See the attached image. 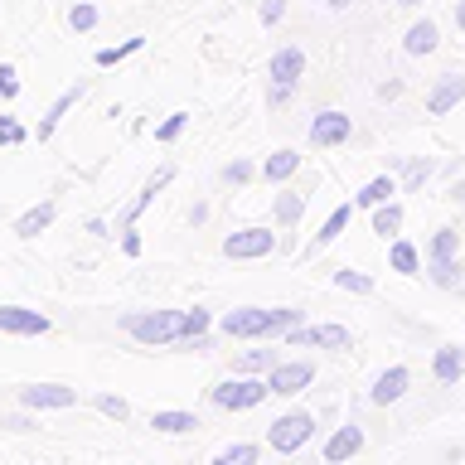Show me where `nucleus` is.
Returning <instances> with one entry per match:
<instances>
[{
  "instance_id": "f257e3e1",
  "label": "nucleus",
  "mask_w": 465,
  "mask_h": 465,
  "mask_svg": "<svg viewBox=\"0 0 465 465\" xmlns=\"http://www.w3.org/2000/svg\"><path fill=\"white\" fill-rule=\"evenodd\" d=\"M296 305H276V311H267V305H238V311H228L223 320H218V330L228 334V340H282L286 330L301 325Z\"/></svg>"
},
{
  "instance_id": "f03ea898",
  "label": "nucleus",
  "mask_w": 465,
  "mask_h": 465,
  "mask_svg": "<svg viewBox=\"0 0 465 465\" xmlns=\"http://www.w3.org/2000/svg\"><path fill=\"white\" fill-rule=\"evenodd\" d=\"M122 330L131 334L136 344H180L184 340V311H126L122 315Z\"/></svg>"
},
{
  "instance_id": "7ed1b4c3",
  "label": "nucleus",
  "mask_w": 465,
  "mask_h": 465,
  "mask_svg": "<svg viewBox=\"0 0 465 465\" xmlns=\"http://www.w3.org/2000/svg\"><path fill=\"white\" fill-rule=\"evenodd\" d=\"M272 398V383L257 373H238V378H223V383L209 388V402L223 407V412H252Z\"/></svg>"
},
{
  "instance_id": "20e7f679",
  "label": "nucleus",
  "mask_w": 465,
  "mask_h": 465,
  "mask_svg": "<svg viewBox=\"0 0 465 465\" xmlns=\"http://www.w3.org/2000/svg\"><path fill=\"white\" fill-rule=\"evenodd\" d=\"M311 436H315V417L311 412H286V417H276L267 427V446L276 450V456H296L301 446H311Z\"/></svg>"
},
{
  "instance_id": "39448f33",
  "label": "nucleus",
  "mask_w": 465,
  "mask_h": 465,
  "mask_svg": "<svg viewBox=\"0 0 465 465\" xmlns=\"http://www.w3.org/2000/svg\"><path fill=\"white\" fill-rule=\"evenodd\" d=\"M267 252H276V232L272 228H238V232L223 238V257L228 262H257Z\"/></svg>"
},
{
  "instance_id": "423d86ee",
  "label": "nucleus",
  "mask_w": 465,
  "mask_h": 465,
  "mask_svg": "<svg viewBox=\"0 0 465 465\" xmlns=\"http://www.w3.org/2000/svg\"><path fill=\"white\" fill-rule=\"evenodd\" d=\"M349 136H354V122H349V112H315L311 116V145L315 151H334V145H349Z\"/></svg>"
},
{
  "instance_id": "0eeeda50",
  "label": "nucleus",
  "mask_w": 465,
  "mask_h": 465,
  "mask_svg": "<svg viewBox=\"0 0 465 465\" xmlns=\"http://www.w3.org/2000/svg\"><path fill=\"white\" fill-rule=\"evenodd\" d=\"M78 402V388L68 383H29L20 388V407H29V412H64V407Z\"/></svg>"
},
{
  "instance_id": "6e6552de",
  "label": "nucleus",
  "mask_w": 465,
  "mask_h": 465,
  "mask_svg": "<svg viewBox=\"0 0 465 465\" xmlns=\"http://www.w3.org/2000/svg\"><path fill=\"white\" fill-rule=\"evenodd\" d=\"M282 340L296 344V349H349L354 334H349L344 325H296V330H286Z\"/></svg>"
},
{
  "instance_id": "1a4fd4ad",
  "label": "nucleus",
  "mask_w": 465,
  "mask_h": 465,
  "mask_svg": "<svg viewBox=\"0 0 465 465\" xmlns=\"http://www.w3.org/2000/svg\"><path fill=\"white\" fill-rule=\"evenodd\" d=\"M267 383L276 398H296V392H305L315 383V363H305V359H291V363H276V369L267 373Z\"/></svg>"
},
{
  "instance_id": "9d476101",
  "label": "nucleus",
  "mask_w": 465,
  "mask_h": 465,
  "mask_svg": "<svg viewBox=\"0 0 465 465\" xmlns=\"http://www.w3.org/2000/svg\"><path fill=\"white\" fill-rule=\"evenodd\" d=\"M54 320L39 311H25V305H0V334H20V340H39L49 334Z\"/></svg>"
},
{
  "instance_id": "9b49d317",
  "label": "nucleus",
  "mask_w": 465,
  "mask_h": 465,
  "mask_svg": "<svg viewBox=\"0 0 465 465\" xmlns=\"http://www.w3.org/2000/svg\"><path fill=\"white\" fill-rule=\"evenodd\" d=\"M267 78H272V83H282V87H296V83L305 78V49H296V44L276 49V54H272V64H267Z\"/></svg>"
},
{
  "instance_id": "f8f14e48",
  "label": "nucleus",
  "mask_w": 465,
  "mask_h": 465,
  "mask_svg": "<svg viewBox=\"0 0 465 465\" xmlns=\"http://www.w3.org/2000/svg\"><path fill=\"white\" fill-rule=\"evenodd\" d=\"M363 450V427L359 421H344V427H334V436L325 441V465H344V460H354Z\"/></svg>"
},
{
  "instance_id": "ddd939ff",
  "label": "nucleus",
  "mask_w": 465,
  "mask_h": 465,
  "mask_svg": "<svg viewBox=\"0 0 465 465\" xmlns=\"http://www.w3.org/2000/svg\"><path fill=\"white\" fill-rule=\"evenodd\" d=\"M407 383H412V373H407L402 363H392V369H383V373L373 378L369 402H373V407H392V402H398L402 392H407Z\"/></svg>"
},
{
  "instance_id": "4468645a",
  "label": "nucleus",
  "mask_w": 465,
  "mask_h": 465,
  "mask_svg": "<svg viewBox=\"0 0 465 465\" xmlns=\"http://www.w3.org/2000/svg\"><path fill=\"white\" fill-rule=\"evenodd\" d=\"M456 102H465V78H460V73H441V78H436V87L427 93V112H431V116H446Z\"/></svg>"
},
{
  "instance_id": "2eb2a0df",
  "label": "nucleus",
  "mask_w": 465,
  "mask_h": 465,
  "mask_svg": "<svg viewBox=\"0 0 465 465\" xmlns=\"http://www.w3.org/2000/svg\"><path fill=\"white\" fill-rule=\"evenodd\" d=\"M170 180H174V170H170V165H160V170L151 174V180H145V184H141V194H136V199H131V209L122 213V228H136V218H141L145 209H151V203H155V194H160V189H165Z\"/></svg>"
},
{
  "instance_id": "dca6fc26",
  "label": "nucleus",
  "mask_w": 465,
  "mask_h": 465,
  "mask_svg": "<svg viewBox=\"0 0 465 465\" xmlns=\"http://www.w3.org/2000/svg\"><path fill=\"white\" fill-rule=\"evenodd\" d=\"M83 97H87V83H73L68 93H58V102H54L49 112H44V122H39V141H49L54 131H58V122H64V116H68L73 107H78Z\"/></svg>"
},
{
  "instance_id": "f3484780",
  "label": "nucleus",
  "mask_w": 465,
  "mask_h": 465,
  "mask_svg": "<svg viewBox=\"0 0 465 465\" xmlns=\"http://www.w3.org/2000/svg\"><path fill=\"white\" fill-rule=\"evenodd\" d=\"M54 213H58V203H54V199H39L35 209H25L20 218H15V238H25V242L39 238V232L54 223Z\"/></svg>"
},
{
  "instance_id": "a211bd4d",
  "label": "nucleus",
  "mask_w": 465,
  "mask_h": 465,
  "mask_svg": "<svg viewBox=\"0 0 465 465\" xmlns=\"http://www.w3.org/2000/svg\"><path fill=\"white\" fill-rule=\"evenodd\" d=\"M431 373H436V383L456 388L460 373H465V349L460 344H441V349H436V359H431Z\"/></svg>"
},
{
  "instance_id": "6ab92c4d",
  "label": "nucleus",
  "mask_w": 465,
  "mask_h": 465,
  "mask_svg": "<svg viewBox=\"0 0 465 465\" xmlns=\"http://www.w3.org/2000/svg\"><path fill=\"white\" fill-rule=\"evenodd\" d=\"M392 194H402V184L392 180V174H373V180H369V184H363L359 194H354V209H369V213H373L378 203H388Z\"/></svg>"
},
{
  "instance_id": "aec40b11",
  "label": "nucleus",
  "mask_w": 465,
  "mask_h": 465,
  "mask_svg": "<svg viewBox=\"0 0 465 465\" xmlns=\"http://www.w3.org/2000/svg\"><path fill=\"white\" fill-rule=\"evenodd\" d=\"M349 218H354V209H349V203H340V209H334V213L325 218V223H320V232L311 238V247H305V257L325 252V247H330V242H334V238H340V232L349 228Z\"/></svg>"
},
{
  "instance_id": "412c9836",
  "label": "nucleus",
  "mask_w": 465,
  "mask_h": 465,
  "mask_svg": "<svg viewBox=\"0 0 465 465\" xmlns=\"http://www.w3.org/2000/svg\"><path fill=\"white\" fill-rule=\"evenodd\" d=\"M296 170H301V151H272L262 160V180L267 184H286Z\"/></svg>"
},
{
  "instance_id": "4be33fe9",
  "label": "nucleus",
  "mask_w": 465,
  "mask_h": 465,
  "mask_svg": "<svg viewBox=\"0 0 465 465\" xmlns=\"http://www.w3.org/2000/svg\"><path fill=\"white\" fill-rule=\"evenodd\" d=\"M436 44H441V35H436V25L431 20H417L412 29H407V39H402V54H412V58H427Z\"/></svg>"
},
{
  "instance_id": "5701e85b",
  "label": "nucleus",
  "mask_w": 465,
  "mask_h": 465,
  "mask_svg": "<svg viewBox=\"0 0 465 465\" xmlns=\"http://www.w3.org/2000/svg\"><path fill=\"white\" fill-rule=\"evenodd\" d=\"M276 349H238L232 354V373H272L276 369Z\"/></svg>"
},
{
  "instance_id": "b1692460",
  "label": "nucleus",
  "mask_w": 465,
  "mask_h": 465,
  "mask_svg": "<svg viewBox=\"0 0 465 465\" xmlns=\"http://www.w3.org/2000/svg\"><path fill=\"white\" fill-rule=\"evenodd\" d=\"M373 232L383 242H392L402 232V203L398 199H388V203H378V209H373Z\"/></svg>"
},
{
  "instance_id": "393cba45",
  "label": "nucleus",
  "mask_w": 465,
  "mask_h": 465,
  "mask_svg": "<svg viewBox=\"0 0 465 465\" xmlns=\"http://www.w3.org/2000/svg\"><path fill=\"white\" fill-rule=\"evenodd\" d=\"M272 213H276V223H282V228L301 223V213H305V194H296V189H282V194H272Z\"/></svg>"
},
{
  "instance_id": "a878e982",
  "label": "nucleus",
  "mask_w": 465,
  "mask_h": 465,
  "mask_svg": "<svg viewBox=\"0 0 465 465\" xmlns=\"http://www.w3.org/2000/svg\"><path fill=\"white\" fill-rule=\"evenodd\" d=\"M427 282L441 286V291H456L460 286V262L456 257H427Z\"/></svg>"
},
{
  "instance_id": "bb28decb",
  "label": "nucleus",
  "mask_w": 465,
  "mask_h": 465,
  "mask_svg": "<svg viewBox=\"0 0 465 465\" xmlns=\"http://www.w3.org/2000/svg\"><path fill=\"white\" fill-rule=\"evenodd\" d=\"M388 267H392V272H402V276H417V272H421L417 247H412V242H402V238H392V242H388Z\"/></svg>"
},
{
  "instance_id": "cd10ccee",
  "label": "nucleus",
  "mask_w": 465,
  "mask_h": 465,
  "mask_svg": "<svg viewBox=\"0 0 465 465\" xmlns=\"http://www.w3.org/2000/svg\"><path fill=\"white\" fill-rule=\"evenodd\" d=\"M151 427H155L160 436H184V431L199 427V417H194V412H155Z\"/></svg>"
},
{
  "instance_id": "c85d7f7f",
  "label": "nucleus",
  "mask_w": 465,
  "mask_h": 465,
  "mask_svg": "<svg viewBox=\"0 0 465 465\" xmlns=\"http://www.w3.org/2000/svg\"><path fill=\"white\" fill-rule=\"evenodd\" d=\"M334 286L349 291V296H373V276H369V272H354V267H340V272H334Z\"/></svg>"
},
{
  "instance_id": "c756f323",
  "label": "nucleus",
  "mask_w": 465,
  "mask_h": 465,
  "mask_svg": "<svg viewBox=\"0 0 465 465\" xmlns=\"http://www.w3.org/2000/svg\"><path fill=\"white\" fill-rule=\"evenodd\" d=\"M262 460V446H252V441H238V446H223L213 456V465H257Z\"/></svg>"
},
{
  "instance_id": "7c9ffc66",
  "label": "nucleus",
  "mask_w": 465,
  "mask_h": 465,
  "mask_svg": "<svg viewBox=\"0 0 465 465\" xmlns=\"http://www.w3.org/2000/svg\"><path fill=\"white\" fill-rule=\"evenodd\" d=\"M252 174H257V170H252V160H242V155H232V160H228V165H223V170H218V180H223L228 189H242V184H252Z\"/></svg>"
},
{
  "instance_id": "2f4dec72",
  "label": "nucleus",
  "mask_w": 465,
  "mask_h": 465,
  "mask_svg": "<svg viewBox=\"0 0 465 465\" xmlns=\"http://www.w3.org/2000/svg\"><path fill=\"white\" fill-rule=\"evenodd\" d=\"M431 170H436V160H427V155H412L402 165V189H421L431 180Z\"/></svg>"
},
{
  "instance_id": "473e14b6",
  "label": "nucleus",
  "mask_w": 465,
  "mask_h": 465,
  "mask_svg": "<svg viewBox=\"0 0 465 465\" xmlns=\"http://www.w3.org/2000/svg\"><path fill=\"white\" fill-rule=\"evenodd\" d=\"M427 257H460V232L456 228H436Z\"/></svg>"
},
{
  "instance_id": "72a5a7b5",
  "label": "nucleus",
  "mask_w": 465,
  "mask_h": 465,
  "mask_svg": "<svg viewBox=\"0 0 465 465\" xmlns=\"http://www.w3.org/2000/svg\"><path fill=\"white\" fill-rule=\"evenodd\" d=\"M93 25H97V5H93V0H78V5L68 10V29H73V35H87Z\"/></svg>"
},
{
  "instance_id": "f704fd0d",
  "label": "nucleus",
  "mask_w": 465,
  "mask_h": 465,
  "mask_svg": "<svg viewBox=\"0 0 465 465\" xmlns=\"http://www.w3.org/2000/svg\"><path fill=\"white\" fill-rule=\"evenodd\" d=\"M184 126H189V112H170V116H165V122H160V126H155V141H160V145H170V141H180V136H184Z\"/></svg>"
},
{
  "instance_id": "c9c22d12",
  "label": "nucleus",
  "mask_w": 465,
  "mask_h": 465,
  "mask_svg": "<svg viewBox=\"0 0 465 465\" xmlns=\"http://www.w3.org/2000/svg\"><path fill=\"white\" fill-rule=\"evenodd\" d=\"M141 44L145 39H126V44H116V49H97V68H112V64H122V58L141 54Z\"/></svg>"
},
{
  "instance_id": "e433bc0d",
  "label": "nucleus",
  "mask_w": 465,
  "mask_h": 465,
  "mask_svg": "<svg viewBox=\"0 0 465 465\" xmlns=\"http://www.w3.org/2000/svg\"><path fill=\"white\" fill-rule=\"evenodd\" d=\"M97 412L112 417V421H126V417H131V402L116 398V392H97Z\"/></svg>"
},
{
  "instance_id": "4c0bfd02",
  "label": "nucleus",
  "mask_w": 465,
  "mask_h": 465,
  "mask_svg": "<svg viewBox=\"0 0 465 465\" xmlns=\"http://www.w3.org/2000/svg\"><path fill=\"white\" fill-rule=\"evenodd\" d=\"M29 131L20 126V116H0V145H25Z\"/></svg>"
},
{
  "instance_id": "58836bf2",
  "label": "nucleus",
  "mask_w": 465,
  "mask_h": 465,
  "mask_svg": "<svg viewBox=\"0 0 465 465\" xmlns=\"http://www.w3.org/2000/svg\"><path fill=\"white\" fill-rule=\"evenodd\" d=\"M20 97V73H15V64H0V102Z\"/></svg>"
},
{
  "instance_id": "ea45409f",
  "label": "nucleus",
  "mask_w": 465,
  "mask_h": 465,
  "mask_svg": "<svg viewBox=\"0 0 465 465\" xmlns=\"http://www.w3.org/2000/svg\"><path fill=\"white\" fill-rule=\"evenodd\" d=\"M257 15H262V25H282L286 20V0H262Z\"/></svg>"
},
{
  "instance_id": "a19ab883",
  "label": "nucleus",
  "mask_w": 465,
  "mask_h": 465,
  "mask_svg": "<svg viewBox=\"0 0 465 465\" xmlns=\"http://www.w3.org/2000/svg\"><path fill=\"white\" fill-rule=\"evenodd\" d=\"M122 252L126 257H141V232L136 228H122Z\"/></svg>"
},
{
  "instance_id": "79ce46f5",
  "label": "nucleus",
  "mask_w": 465,
  "mask_h": 465,
  "mask_svg": "<svg viewBox=\"0 0 465 465\" xmlns=\"http://www.w3.org/2000/svg\"><path fill=\"white\" fill-rule=\"evenodd\" d=\"M291 97H296V87H282V83H272V93H267V102H272V107H286Z\"/></svg>"
},
{
  "instance_id": "37998d69",
  "label": "nucleus",
  "mask_w": 465,
  "mask_h": 465,
  "mask_svg": "<svg viewBox=\"0 0 465 465\" xmlns=\"http://www.w3.org/2000/svg\"><path fill=\"white\" fill-rule=\"evenodd\" d=\"M83 232H93V238H112V232H107V218H87Z\"/></svg>"
},
{
  "instance_id": "c03bdc74",
  "label": "nucleus",
  "mask_w": 465,
  "mask_h": 465,
  "mask_svg": "<svg viewBox=\"0 0 465 465\" xmlns=\"http://www.w3.org/2000/svg\"><path fill=\"white\" fill-rule=\"evenodd\" d=\"M189 349H194V354H209V349H213V334H194V340H184Z\"/></svg>"
},
{
  "instance_id": "a18cd8bd",
  "label": "nucleus",
  "mask_w": 465,
  "mask_h": 465,
  "mask_svg": "<svg viewBox=\"0 0 465 465\" xmlns=\"http://www.w3.org/2000/svg\"><path fill=\"white\" fill-rule=\"evenodd\" d=\"M199 223H209V203H194V209H189V228H199Z\"/></svg>"
},
{
  "instance_id": "49530a36",
  "label": "nucleus",
  "mask_w": 465,
  "mask_h": 465,
  "mask_svg": "<svg viewBox=\"0 0 465 465\" xmlns=\"http://www.w3.org/2000/svg\"><path fill=\"white\" fill-rule=\"evenodd\" d=\"M5 427H10V431H35L39 421H29V417H5Z\"/></svg>"
},
{
  "instance_id": "de8ad7c7",
  "label": "nucleus",
  "mask_w": 465,
  "mask_h": 465,
  "mask_svg": "<svg viewBox=\"0 0 465 465\" xmlns=\"http://www.w3.org/2000/svg\"><path fill=\"white\" fill-rule=\"evenodd\" d=\"M450 203H465V180H456V184H450V194H446Z\"/></svg>"
},
{
  "instance_id": "09e8293b",
  "label": "nucleus",
  "mask_w": 465,
  "mask_h": 465,
  "mask_svg": "<svg viewBox=\"0 0 465 465\" xmlns=\"http://www.w3.org/2000/svg\"><path fill=\"white\" fill-rule=\"evenodd\" d=\"M325 5H330V10H349L354 0H325Z\"/></svg>"
},
{
  "instance_id": "8fccbe9b",
  "label": "nucleus",
  "mask_w": 465,
  "mask_h": 465,
  "mask_svg": "<svg viewBox=\"0 0 465 465\" xmlns=\"http://www.w3.org/2000/svg\"><path fill=\"white\" fill-rule=\"evenodd\" d=\"M456 25L465 29V0H460V5H456Z\"/></svg>"
},
{
  "instance_id": "3c124183",
  "label": "nucleus",
  "mask_w": 465,
  "mask_h": 465,
  "mask_svg": "<svg viewBox=\"0 0 465 465\" xmlns=\"http://www.w3.org/2000/svg\"><path fill=\"white\" fill-rule=\"evenodd\" d=\"M398 5H421V0H398Z\"/></svg>"
}]
</instances>
